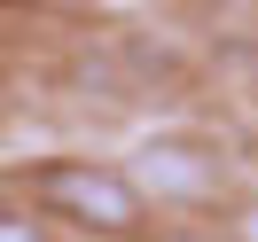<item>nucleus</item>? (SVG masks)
<instances>
[{
	"mask_svg": "<svg viewBox=\"0 0 258 242\" xmlns=\"http://www.w3.org/2000/svg\"><path fill=\"white\" fill-rule=\"evenodd\" d=\"M16 188H24V203H32L47 226L102 234V242L149 234V203H141V188L125 180V164H102V156H39V164L16 172Z\"/></svg>",
	"mask_w": 258,
	"mask_h": 242,
	"instance_id": "nucleus-1",
	"label": "nucleus"
},
{
	"mask_svg": "<svg viewBox=\"0 0 258 242\" xmlns=\"http://www.w3.org/2000/svg\"><path fill=\"white\" fill-rule=\"evenodd\" d=\"M125 180L141 188V203H211L219 195V156H211L204 141H141L133 148V164H125Z\"/></svg>",
	"mask_w": 258,
	"mask_h": 242,
	"instance_id": "nucleus-2",
	"label": "nucleus"
},
{
	"mask_svg": "<svg viewBox=\"0 0 258 242\" xmlns=\"http://www.w3.org/2000/svg\"><path fill=\"white\" fill-rule=\"evenodd\" d=\"M0 242H55V226L32 203H0Z\"/></svg>",
	"mask_w": 258,
	"mask_h": 242,
	"instance_id": "nucleus-3",
	"label": "nucleus"
},
{
	"mask_svg": "<svg viewBox=\"0 0 258 242\" xmlns=\"http://www.w3.org/2000/svg\"><path fill=\"white\" fill-rule=\"evenodd\" d=\"M235 242H258V203H242V211H235Z\"/></svg>",
	"mask_w": 258,
	"mask_h": 242,
	"instance_id": "nucleus-4",
	"label": "nucleus"
}]
</instances>
